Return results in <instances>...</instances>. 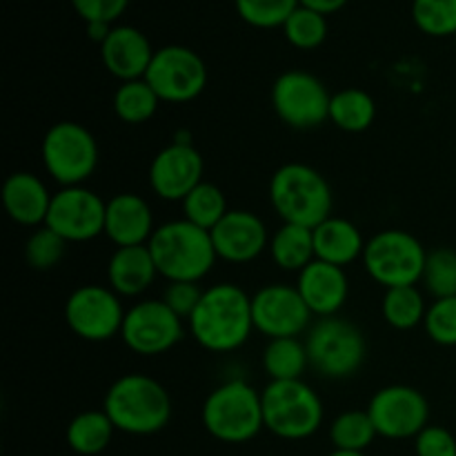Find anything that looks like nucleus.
<instances>
[{
  "mask_svg": "<svg viewBox=\"0 0 456 456\" xmlns=\"http://www.w3.org/2000/svg\"><path fill=\"white\" fill-rule=\"evenodd\" d=\"M417 456H456V439L441 426H428L414 439Z\"/></svg>",
  "mask_w": 456,
  "mask_h": 456,
  "instance_id": "obj_39",
  "label": "nucleus"
},
{
  "mask_svg": "<svg viewBox=\"0 0 456 456\" xmlns=\"http://www.w3.org/2000/svg\"><path fill=\"white\" fill-rule=\"evenodd\" d=\"M154 232V214L142 196L123 191L107 200L105 236L116 248L147 245Z\"/></svg>",
  "mask_w": 456,
  "mask_h": 456,
  "instance_id": "obj_20",
  "label": "nucleus"
},
{
  "mask_svg": "<svg viewBox=\"0 0 456 456\" xmlns=\"http://www.w3.org/2000/svg\"><path fill=\"white\" fill-rule=\"evenodd\" d=\"M297 289L310 312L319 319L337 316L350 297V283L343 267L330 265L325 261H312L303 272H298Z\"/></svg>",
  "mask_w": 456,
  "mask_h": 456,
  "instance_id": "obj_21",
  "label": "nucleus"
},
{
  "mask_svg": "<svg viewBox=\"0 0 456 456\" xmlns=\"http://www.w3.org/2000/svg\"><path fill=\"white\" fill-rule=\"evenodd\" d=\"M332 94L323 80L303 69L283 71L272 85V107L281 123L292 129H316L330 120Z\"/></svg>",
  "mask_w": 456,
  "mask_h": 456,
  "instance_id": "obj_10",
  "label": "nucleus"
},
{
  "mask_svg": "<svg viewBox=\"0 0 456 456\" xmlns=\"http://www.w3.org/2000/svg\"><path fill=\"white\" fill-rule=\"evenodd\" d=\"M330 456H365L363 452H350V450H334Z\"/></svg>",
  "mask_w": 456,
  "mask_h": 456,
  "instance_id": "obj_44",
  "label": "nucleus"
},
{
  "mask_svg": "<svg viewBox=\"0 0 456 456\" xmlns=\"http://www.w3.org/2000/svg\"><path fill=\"white\" fill-rule=\"evenodd\" d=\"M421 283L435 301L436 298L456 297V249H430L426 258V270H423Z\"/></svg>",
  "mask_w": 456,
  "mask_h": 456,
  "instance_id": "obj_33",
  "label": "nucleus"
},
{
  "mask_svg": "<svg viewBox=\"0 0 456 456\" xmlns=\"http://www.w3.org/2000/svg\"><path fill=\"white\" fill-rule=\"evenodd\" d=\"M368 414L377 435L392 441L417 439L419 432L430 426V403L426 395L410 386L381 387L370 399Z\"/></svg>",
  "mask_w": 456,
  "mask_h": 456,
  "instance_id": "obj_14",
  "label": "nucleus"
},
{
  "mask_svg": "<svg viewBox=\"0 0 456 456\" xmlns=\"http://www.w3.org/2000/svg\"><path fill=\"white\" fill-rule=\"evenodd\" d=\"M263 396V421L274 436L303 441L316 435L323 423V401L314 387L298 381H270Z\"/></svg>",
  "mask_w": 456,
  "mask_h": 456,
  "instance_id": "obj_6",
  "label": "nucleus"
},
{
  "mask_svg": "<svg viewBox=\"0 0 456 456\" xmlns=\"http://www.w3.org/2000/svg\"><path fill=\"white\" fill-rule=\"evenodd\" d=\"M283 31L285 38H288V43L292 47L303 49V52H312V49L321 47L325 43V38H328V20H325L323 13L298 4L292 16L288 18V22L283 25Z\"/></svg>",
  "mask_w": 456,
  "mask_h": 456,
  "instance_id": "obj_34",
  "label": "nucleus"
},
{
  "mask_svg": "<svg viewBox=\"0 0 456 456\" xmlns=\"http://www.w3.org/2000/svg\"><path fill=\"white\" fill-rule=\"evenodd\" d=\"M310 368L305 341L298 337L270 338L263 350V370L270 381H298Z\"/></svg>",
  "mask_w": 456,
  "mask_h": 456,
  "instance_id": "obj_27",
  "label": "nucleus"
},
{
  "mask_svg": "<svg viewBox=\"0 0 456 456\" xmlns=\"http://www.w3.org/2000/svg\"><path fill=\"white\" fill-rule=\"evenodd\" d=\"M205 289L199 288V283H169L163 292V301L169 310L176 312L183 321H190L194 314L196 305L203 298Z\"/></svg>",
  "mask_w": 456,
  "mask_h": 456,
  "instance_id": "obj_41",
  "label": "nucleus"
},
{
  "mask_svg": "<svg viewBox=\"0 0 456 456\" xmlns=\"http://www.w3.org/2000/svg\"><path fill=\"white\" fill-rule=\"evenodd\" d=\"M368 240L363 239L359 227L341 216L325 218L314 227V252L319 261L338 265L346 270L347 265L363 258V249Z\"/></svg>",
  "mask_w": 456,
  "mask_h": 456,
  "instance_id": "obj_24",
  "label": "nucleus"
},
{
  "mask_svg": "<svg viewBox=\"0 0 456 456\" xmlns=\"http://www.w3.org/2000/svg\"><path fill=\"white\" fill-rule=\"evenodd\" d=\"M40 156L49 176L61 187L83 185L98 167V142L85 125L61 120L47 129Z\"/></svg>",
  "mask_w": 456,
  "mask_h": 456,
  "instance_id": "obj_9",
  "label": "nucleus"
},
{
  "mask_svg": "<svg viewBox=\"0 0 456 456\" xmlns=\"http://www.w3.org/2000/svg\"><path fill=\"white\" fill-rule=\"evenodd\" d=\"M160 102L163 101L159 98V94L151 89L145 78L120 83L114 94L116 116L127 125H142L154 118Z\"/></svg>",
  "mask_w": 456,
  "mask_h": 456,
  "instance_id": "obj_30",
  "label": "nucleus"
},
{
  "mask_svg": "<svg viewBox=\"0 0 456 456\" xmlns=\"http://www.w3.org/2000/svg\"><path fill=\"white\" fill-rule=\"evenodd\" d=\"M187 325L203 350L214 354L239 350L254 332L252 297L234 283L212 285L203 292Z\"/></svg>",
  "mask_w": 456,
  "mask_h": 456,
  "instance_id": "obj_1",
  "label": "nucleus"
},
{
  "mask_svg": "<svg viewBox=\"0 0 456 456\" xmlns=\"http://www.w3.org/2000/svg\"><path fill=\"white\" fill-rule=\"evenodd\" d=\"M298 4V0H234L240 20L256 29L283 27Z\"/></svg>",
  "mask_w": 456,
  "mask_h": 456,
  "instance_id": "obj_36",
  "label": "nucleus"
},
{
  "mask_svg": "<svg viewBox=\"0 0 456 456\" xmlns=\"http://www.w3.org/2000/svg\"><path fill=\"white\" fill-rule=\"evenodd\" d=\"M270 203L283 223L314 230L332 216V187L321 172L305 163H285L272 174Z\"/></svg>",
  "mask_w": 456,
  "mask_h": 456,
  "instance_id": "obj_4",
  "label": "nucleus"
},
{
  "mask_svg": "<svg viewBox=\"0 0 456 456\" xmlns=\"http://www.w3.org/2000/svg\"><path fill=\"white\" fill-rule=\"evenodd\" d=\"M312 316L297 285H265L252 297L254 330L267 338L301 337L310 330Z\"/></svg>",
  "mask_w": 456,
  "mask_h": 456,
  "instance_id": "obj_16",
  "label": "nucleus"
},
{
  "mask_svg": "<svg viewBox=\"0 0 456 456\" xmlns=\"http://www.w3.org/2000/svg\"><path fill=\"white\" fill-rule=\"evenodd\" d=\"M145 80L160 101L183 105L203 94L208 85V67L194 49L167 45L154 52Z\"/></svg>",
  "mask_w": 456,
  "mask_h": 456,
  "instance_id": "obj_13",
  "label": "nucleus"
},
{
  "mask_svg": "<svg viewBox=\"0 0 456 456\" xmlns=\"http://www.w3.org/2000/svg\"><path fill=\"white\" fill-rule=\"evenodd\" d=\"M428 249L405 230H381L365 243L363 267L386 289L421 283Z\"/></svg>",
  "mask_w": 456,
  "mask_h": 456,
  "instance_id": "obj_8",
  "label": "nucleus"
},
{
  "mask_svg": "<svg viewBox=\"0 0 456 456\" xmlns=\"http://www.w3.org/2000/svg\"><path fill=\"white\" fill-rule=\"evenodd\" d=\"M67 249V240L49 230L47 225L36 227L25 243V261L31 270L47 272L62 261Z\"/></svg>",
  "mask_w": 456,
  "mask_h": 456,
  "instance_id": "obj_37",
  "label": "nucleus"
},
{
  "mask_svg": "<svg viewBox=\"0 0 456 456\" xmlns=\"http://www.w3.org/2000/svg\"><path fill=\"white\" fill-rule=\"evenodd\" d=\"M185 337L183 319L163 298H145L125 312L120 338L138 356H159L176 347Z\"/></svg>",
  "mask_w": 456,
  "mask_h": 456,
  "instance_id": "obj_11",
  "label": "nucleus"
},
{
  "mask_svg": "<svg viewBox=\"0 0 456 456\" xmlns=\"http://www.w3.org/2000/svg\"><path fill=\"white\" fill-rule=\"evenodd\" d=\"M412 20L432 38L454 36L456 0H412Z\"/></svg>",
  "mask_w": 456,
  "mask_h": 456,
  "instance_id": "obj_35",
  "label": "nucleus"
},
{
  "mask_svg": "<svg viewBox=\"0 0 456 456\" xmlns=\"http://www.w3.org/2000/svg\"><path fill=\"white\" fill-rule=\"evenodd\" d=\"M53 194L31 172H13L3 183V205L7 216L22 227H43Z\"/></svg>",
  "mask_w": 456,
  "mask_h": 456,
  "instance_id": "obj_22",
  "label": "nucleus"
},
{
  "mask_svg": "<svg viewBox=\"0 0 456 456\" xmlns=\"http://www.w3.org/2000/svg\"><path fill=\"white\" fill-rule=\"evenodd\" d=\"M203 428L221 444H248L265 428L263 396L249 383L234 379L212 390L200 410Z\"/></svg>",
  "mask_w": 456,
  "mask_h": 456,
  "instance_id": "obj_5",
  "label": "nucleus"
},
{
  "mask_svg": "<svg viewBox=\"0 0 456 456\" xmlns=\"http://www.w3.org/2000/svg\"><path fill=\"white\" fill-rule=\"evenodd\" d=\"M377 118V102L365 89L347 87L332 94L330 101V120L341 132L361 134L372 127Z\"/></svg>",
  "mask_w": 456,
  "mask_h": 456,
  "instance_id": "obj_28",
  "label": "nucleus"
},
{
  "mask_svg": "<svg viewBox=\"0 0 456 456\" xmlns=\"http://www.w3.org/2000/svg\"><path fill=\"white\" fill-rule=\"evenodd\" d=\"M183 212H185L183 218L212 232L223 221V216L230 212V208H227V199L221 187L203 181L183 200Z\"/></svg>",
  "mask_w": 456,
  "mask_h": 456,
  "instance_id": "obj_32",
  "label": "nucleus"
},
{
  "mask_svg": "<svg viewBox=\"0 0 456 456\" xmlns=\"http://www.w3.org/2000/svg\"><path fill=\"white\" fill-rule=\"evenodd\" d=\"M102 410L118 432L150 436L163 430L172 419V399L156 379L125 374L110 386Z\"/></svg>",
  "mask_w": 456,
  "mask_h": 456,
  "instance_id": "obj_3",
  "label": "nucleus"
},
{
  "mask_svg": "<svg viewBox=\"0 0 456 456\" xmlns=\"http://www.w3.org/2000/svg\"><path fill=\"white\" fill-rule=\"evenodd\" d=\"M111 31V25H107V22H87V36L94 40V43L102 45V40L110 36Z\"/></svg>",
  "mask_w": 456,
  "mask_h": 456,
  "instance_id": "obj_43",
  "label": "nucleus"
},
{
  "mask_svg": "<svg viewBox=\"0 0 456 456\" xmlns=\"http://www.w3.org/2000/svg\"><path fill=\"white\" fill-rule=\"evenodd\" d=\"M377 436V428H374L368 410H347V412L338 414L330 426V441H332L334 450L365 452Z\"/></svg>",
  "mask_w": 456,
  "mask_h": 456,
  "instance_id": "obj_31",
  "label": "nucleus"
},
{
  "mask_svg": "<svg viewBox=\"0 0 456 456\" xmlns=\"http://www.w3.org/2000/svg\"><path fill=\"white\" fill-rule=\"evenodd\" d=\"M125 307L118 294L105 285H80L65 303V323L78 338L105 343L120 337Z\"/></svg>",
  "mask_w": 456,
  "mask_h": 456,
  "instance_id": "obj_12",
  "label": "nucleus"
},
{
  "mask_svg": "<svg viewBox=\"0 0 456 456\" xmlns=\"http://www.w3.org/2000/svg\"><path fill=\"white\" fill-rule=\"evenodd\" d=\"M381 314L390 328L414 330L423 325L428 314V303L421 289L417 285H405V288L386 289V297L381 303Z\"/></svg>",
  "mask_w": 456,
  "mask_h": 456,
  "instance_id": "obj_29",
  "label": "nucleus"
},
{
  "mask_svg": "<svg viewBox=\"0 0 456 456\" xmlns=\"http://www.w3.org/2000/svg\"><path fill=\"white\" fill-rule=\"evenodd\" d=\"M305 350L310 368L321 377L343 381L354 377L368 354L363 332L352 321L341 316H323L310 325L305 334Z\"/></svg>",
  "mask_w": 456,
  "mask_h": 456,
  "instance_id": "obj_7",
  "label": "nucleus"
},
{
  "mask_svg": "<svg viewBox=\"0 0 456 456\" xmlns=\"http://www.w3.org/2000/svg\"><path fill=\"white\" fill-rule=\"evenodd\" d=\"M209 234H212L216 256L232 265L256 261L270 248L272 239L263 218L248 209H230Z\"/></svg>",
  "mask_w": 456,
  "mask_h": 456,
  "instance_id": "obj_18",
  "label": "nucleus"
},
{
  "mask_svg": "<svg viewBox=\"0 0 456 456\" xmlns=\"http://www.w3.org/2000/svg\"><path fill=\"white\" fill-rule=\"evenodd\" d=\"M154 58L150 38L132 25L111 27L101 45V61L105 69L120 83L145 78Z\"/></svg>",
  "mask_w": 456,
  "mask_h": 456,
  "instance_id": "obj_19",
  "label": "nucleus"
},
{
  "mask_svg": "<svg viewBox=\"0 0 456 456\" xmlns=\"http://www.w3.org/2000/svg\"><path fill=\"white\" fill-rule=\"evenodd\" d=\"M426 334L436 346L454 347L456 346V297L436 298L428 305L426 321H423Z\"/></svg>",
  "mask_w": 456,
  "mask_h": 456,
  "instance_id": "obj_38",
  "label": "nucleus"
},
{
  "mask_svg": "<svg viewBox=\"0 0 456 456\" xmlns=\"http://www.w3.org/2000/svg\"><path fill=\"white\" fill-rule=\"evenodd\" d=\"M116 428L105 410H87L76 414L65 432L67 445L80 456H96L105 452L111 444Z\"/></svg>",
  "mask_w": 456,
  "mask_h": 456,
  "instance_id": "obj_26",
  "label": "nucleus"
},
{
  "mask_svg": "<svg viewBox=\"0 0 456 456\" xmlns=\"http://www.w3.org/2000/svg\"><path fill=\"white\" fill-rule=\"evenodd\" d=\"M303 7L307 9H314V12L323 13V16H330V13L338 12L347 4V0H298Z\"/></svg>",
  "mask_w": 456,
  "mask_h": 456,
  "instance_id": "obj_42",
  "label": "nucleus"
},
{
  "mask_svg": "<svg viewBox=\"0 0 456 456\" xmlns=\"http://www.w3.org/2000/svg\"><path fill=\"white\" fill-rule=\"evenodd\" d=\"M129 0H71V7L76 9L80 18L87 22H111L118 20L127 9Z\"/></svg>",
  "mask_w": 456,
  "mask_h": 456,
  "instance_id": "obj_40",
  "label": "nucleus"
},
{
  "mask_svg": "<svg viewBox=\"0 0 456 456\" xmlns=\"http://www.w3.org/2000/svg\"><path fill=\"white\" fill-rule=\"evenodd\" d=\"M205 163L190 141H174L150 163V187L159 199L183 203L191 190L203 183Z\"/></svg>",
  "mask_w": 456,
  "mask_h": 456,
  "instance_id": "obj_17",
  "label": "nucleus"
},
{
  "mask_svg": "<svg viewBox=\"0 0 456 456\" xmlns=\"http://www.w3.org/2000/svg\"><path fill=\"white\" fill-rule=\"evenodd\" d=\"M270 256L274 265L283 272H303L312 261L314 252V230L303 225L283 223L270 239Z\"/></svg>",
  "mask_w": 456,
  "mask_h": 456,
  "instance_id": "obj_25",
  "label": "nucleus"
},
{
  "mask_svg": "<svg viewBox=\"0 0 456 456\" xmlns=\"http://www.w3.org/2000/svg\"><path fill=\"white\" fill-rule=\"evenodd\" d=\"M159 270L151 258L147 245H132V248H116L107 263V281L110 288L120 298L141 297L151 288Z\"/></svg>",
  "mask_w": 456,
  "mask_h": 456,
  "instance_id": "obj_23",
  "label": "nucleus"
},
{
  "mask_svg": "<svg viewBox=\"0 0 456 456\" xmlns=\"http://www.w3.org/2000/svg\"><path fill=\"white\" fill-rule=\"evenodd\" d=\"M107 200L85 185L61 187L52 199L45 225L67 243H87L105 234Z\"/></svg>",
  "mask_w": 456,
  "mask_h": 456,
  "instance_id": "obj_15",
  "label": "nucleus"
},
{
  "mask_svg": "<svg viewBox=\"0 0 456 456\" xmlns=\"http://www.w3.org/2000/svg\"><path fill=\"white\" fill-rule=\"evenodd\" d=\"M147 248L159 274L169 283H200L218 261L212 234L187 218L156 227Z\"/></svg>",
  "mask_w": 456,
  "mask_h": 456,
  "instance_id": "obj_2",
  "label": "nucleus"
}]
</instances>
